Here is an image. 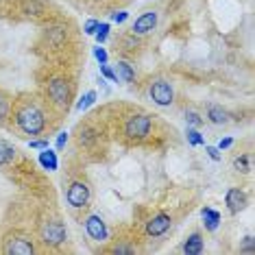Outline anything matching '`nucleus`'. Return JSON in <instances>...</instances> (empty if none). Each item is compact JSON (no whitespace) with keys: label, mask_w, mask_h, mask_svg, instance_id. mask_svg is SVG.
<instances>
[{"label":"nucleus","mask_w":255,"mask_h":255,"mask_svg":"<svg viewBox=\"0 0 255 255\" xmlns=\"http://www.w3.org/2000/svg\"><path fill=\"white\" fill-rule=\"evenodd\" d=\"M15 125L20 127L26 135H39L46 127V118L35 105H22L15 112Z\"/></svg>","instance_id":"nucleus-1"},{"label":"nucleus","mask_w":255,"mask_h":255,"mask_svg":"<svg viewBox=\"0 0 255 255\" xmlns=\"http://www.w3.org/2000/svg\"><path fill=\"white\" fill-rule=\"evenodd\" d=\"M150 116H144V114H137V116H131L125 125V133L127 137L131 140H144V137L150 133Z\"/></svg>","instance_id":"nucleus-2"},{"label":"nucleus","mask_w":255,"mask_h":255,"mask_svg":"<svg viewBox=\"0 0 255 255\" xmlns=\"http://www.w3.org/2000/svg\"><path fill=\"white\" fill-rule=\"evenodd\" d=\"M39 236H42L44 245H50V247H59L63 240H66V227L59 220H46L39 229Z\"/></svg>","instance_id":"nucleus-3"},{"label":"nucleus","mask_w":255,"mask_h":255,"mask_svg":"<svg viewBox=\"0 0 255 255\" xmlns=\"http://www.w3.org/2000/svg\"><path fill=\"white\" fill-rule=\"evenodd\" d=\"M150 98H153L159 107L172 105V98H175L172 85L168 83V81H164V79H157L153 85H150Z\"/></svg>","instance_id":"nucleus-4"},{"label":"nucleus","mask_w":255,"mask_h":255,"mask_svg":"<svg viewBox=\"0 0 255 255\" xmlns=\"http://www.w3.org/2000/svg\"><path fill=\"white\" fill-rule=\"evenodd\" d=\"M48 96L57 107H66L68 101H70V85H68V81L53 79L48 83Z\"/></svg>","instance_id":"nucleus-5"},{"label":"nucleus","mask_w":255,"mask_h":255,"mask_svg":"<svg viewBox=\"0 0 255 255\" xmlns=\"http://www.w3.org/2000/svg\"><path fill=\"white\" fill-rule=\"evenodd\" d=\"M66 199L72 207H85L90 203V188L83 181H74L66 192Z\"/></svg>","instance_id":"nucleus-6"},{"label":"nucleus","mask_w":255,"mask_h":255,"mask_svg":"<svg viewBox=\"0 0 255 255\" xmlns=\"http://www.w3.org/2000/svg\"><path fill=\"white\" fill-rule=\"evenodd\" d=\"M33 251V242L24 236H9L4 240V253L9 255H31Z\"/></svg>","instance_id":"nucleus-7"},{"label":"nucleus","mask_w":255,"mask_h":255,"mask_svg":"<svg viewBox=\"0 0 255 255\" xmlns=\"http://www.w3.org/2000/svg\"><path fill=\"white\" fill-rule=\"evenodd\" d=\"M85 231H88L90 238H92V240H96V242L107 240V236H109L107 225L103 223V218H101V216H96V214L85 220Z\"/></svg>","instance_id":"nucleus-8"},{"label":"nucleus","mask_w":255,"mask_h":255,"mask_svg":"<svg viewBox=\"0 0 255 255\" xmlns=\"http://www.w3.org/2000/svg\"><path fill=\"white\" fill-rule=\"evenodd\" d=\"M170 223H172V218L168 216V214H157V216L150 218L148 223H146V234L153 236V238L164 236L166 231L170 229Z\"/></svg>","instance_id":"nucleus-9"},{"label":"nucleus","mask_w":255,"mask_h":255,"mask_svg":"<svg viewBox=\"0 0 255 255\" xmlns=\"http://www.w3.org/2000/svg\"><path fill=\"white\" fill-rule=\"evenodd\" d=\"M225 203H227L231 214H238L247 207V194L240 188H229L227 194H225Z\"/></svg>","instance_id":"nucleus-10"},{"label":"nucleus","mask_w":255,"mask_h":255,"mask_svg":"<svg viewBox=\"0 0 255 255\" xmlns=\"http://www.w3.org/2000/svg\"><path fill=\"white\" fill-rule=\"evenodd\" d=\"M155 26H157V13H155V11H146V13H142L140 18L133 22V33L146 35V33H150Z\"/></svg>","instance_id":"nucleus-11"},{"label":"nucleus","mask_w":255,"mask_h":255,"mask_svg":"<svg viewBox=\"0 0 255 255\" xmlns=\"http://www.w3.org/2000/svg\"><path fill=\"white\" fill-rule=\"evenodd\" d=\"M39 166L44 168V170H48V172H55L57 168H59V159H57V153L55 150H50V146L48 148H42L39 150Z\"/></svg>","instance_id":"nucleus-12"},{"label":"nucleus","mask_w":255,"mask_h":255,"mask_svg":"<svg viewBox=\"0 0 255 255\" xmlns=\"http://www.w3.org/2000/svg\"><path fill=\"white\" fill-rule=\"evenodd\" d=\"M207 120H210L212 125H227L229 123V114L225 112L223 107H218V105H210L207 107Z\"/></svg>","instance_id":"nucleus-13"},{"label":"nucleus","mask_w":255,"mask_h":255,"mask_svg":"<svg viewBox=\"0 0 255 255\" xmlns=\"http://www.w3.org/2000/svg\"><path fill=\"white\" fill-rule=\"evenodd\" d=\"M201 216H203V225H205L210 231H216L218 225H220V214L212 207H203L201 210Z\"/></svg>","instance_id":"nucleus-14"},{"label":"nucleus","mask_w":255,"mask_h":255,"mask_svg":"<svg viewBox=\"0 0 255 255\" xmlns=\"http://www.w3.org/2000/svg\"><path fill=\"white\" fill-rule=\"evenodd\" d=\"M183 253H188V255H199V253H203V238L199 234H192L188 240H185Z\"/></svg>","instance_id":"nucleus-15"},{"label":"nucleus","mask_w":255,"mask_h":255,"mask_svg":"<svg viewBox=\"0 0 255 255\" xmlns=\"http://www.w3.org/2000/svg\"><path fill=\"white\" fill-rule=\"evenodd\" d=\"M15 153H18V150L11 146L7 140H0V166L11 164V161L15 159Z\"/></svg>","instance_id":"nucleus-16"},{"label":"nucleus","mask_w":255,"mask_h":255,"mask_svg":"<svg viewBox=\"0 0 255 255\" xmlns=\"http://www.w3.org/2000/svg\"><path fill=\"white\" fill-rule=\"evenodd\" d=\"M116 77H118V81H125V83H131L133 79H135V70L129 66L127 61H118V68H116Z\"/></svg>","instance_id":"nucleus-17"},{"label":"nucleus","mask_w":255,"mask_h":255,"mask_svg":"<svg viewBox=\"0 0 255 255\" xmlns=\"http://www.w3.org/2000/svg\"><path fill=\"white\" fill-rule=\"evenodd\" d=\"M94 103H96V92L90 90L88 94H85V96L77 103V112H85V109H90L92 105H94Z\"/></svg>","instance_id":"nucleus-18"},{"label":"nucleus","mask_w":255,"mask_h":255,"mask_svg":"<svg viewBox=\"0 0 255 255\" xmlns=\"http://www.w3.org/2000/svg\"><path fill=\"white\" fill-rule=\"evenodd\" d=\"M185 135H188V142L192 144V146H203V144H205V137H203L199 133V129H194V127H188V133H185Z\"/></svg>","instance_id":"nucleus-19"},{"label":"nucleus","mask_w":255,"mask_h":255,"mask_svg":"<svg viewBox=\"0 0 255 255\" xmlns=\"http://www.w3.org/2000/svg\"><path fill=\"white\" fill-rule=\"evenodd\" d=\"M109 26L107 22H98V28H96V33H94V37H96V42L98 44H105L107 42V37H109Z\"/></svg>","instance_id":"nucleus-20"},{"label":"nucleus","mask_w":255,"mask_h":255,"mask_svg":"<svg viewBox=\"0 0 255 255\" xmlns=\"http://www.w3.org/2000/svg\"><path fill=\"white\" fill-rule=\"evenodd\" d=\"M11 114V101L4 94H0V120H7Z\"/></svg>","instance_id":"nucleus-21"},{"label":"nucleus","mask_w":255,"mask_h":255,"mask_svg":"<svg viewBox=\"0 0 255 255\" xmlns=\"http://www.w3.org/2000/svg\"><path fill=\"white\" fill-rule=\"evenodd\" d=\"M234 168H236L238 172H249V170H251V164H249L247 155H242V157H236L234 159Z\"/></svg>","instance_id":"nucleus-22"},{"label":"nucleus","mask_w":255,"mask_h":255,"mask_svg":"<svg viewBox=\"0 0 255 255\" xmlns=\"http://www.w3.org/2000/svg\"><path fill=\"white\" fill-rule=\"evenodd\" d=\"M24 9L28 11V13H33V15L44 13V4H42V2H37V0H28V2L24 4Z\"/></svg>","instance_id":"nucleus-23"},{"label":"nucleus","mask_w":255,"mask_h":255,"mask_svg":"<svg viewBox=\"0 0 255 255\" xmlns=\"http://www.w3.org/2000/svg\"><path fill=\"white\" fill-rule=\"evenodd\" d=\"M185 120H188V127H194V129H199V127L203 125V118L196 112H188L185 114Z\"/></svg>","instance_id":"nucleus-24"},{"label":"nucleus","mask_w":255,"mask_h":255,"mask_svg":"<svg viewBox=\"0 0 255 255\" xmlns=\"http://www.w3.org/2000/svg\"><path fill=\"white\" fill-rule=\"evenodd\" d=\"M101 74H103V77H105V79L112 81V83H118V77H116V72H114L112 68L107 66V63H101Z\"/></svg>","instance_id":"nucleus-25"},{"label":"nucleus","mask_w":255,"mask_h":255,"mask_svg":"<svg viewBox=\"0 0 255 255\" xmlns=\"http://www.w3.org/2000/svg\"><path fill=\"white\" fill-rule=\"evenodd\" d=\"M94 57H96V61H98V63H107L109 57H107V50L103 48V44H98L96 48H94Z\"/></svg>","instance_id":"nucleus-26"},{"label":"nucleus","mask_w":255,"mask_h":255,"mask_svg":"<svg viewBox=\"0 0 255 255\" xmlns=\"http://www.w3.org/2000/svg\"><path fill=\"white\" fill-rule=\"evenodd\" d=\"M96 140V135H94V131H85V133H81V137H79V142L81 144H85V146H90L92 142Z\"/></svg>","instance_id":"nucleus-27"},{"label":"nucleus","mask_w":255,"mask_h":255,"mask_svg":"<svg viewBox=\"0 0 255 255\" xmlns=\"http://www.w3.org/2000/svg\"><path fill=\"white\" fill-rule=\"evenodd\" d=\"M127 18H129V13H127V11H114V13H112V20L116 22V24H123V22H127Z\"/></svg>","instance_id":"nucleus-28"},{"label":"nucleus","mask_w":255,"mask_h":255,"mask_svg":"<svg viewBox=\"0 0 255 255\" xmlns=\"http://www.w3.org/2000/svg\"><path fill=\"white\" fill-rule=\"evenodd\" d=\"M68 144V133L66 131H61L59 135H57V142H55V146H57V150H63V146Z\"/></svg>","instance_id":"nucleus-29"},{"label":"nucleus","mask_w":255,"mask_h":255,"mask_svg":"<svg viewBox=\"0 0 255 255\" xmlns=\"http://www.w3.org/2000/svg\"><path fill=\"white\" fill-rule=\"evenodd\" d=\"M96 28H98V20H88L85 22V26H83V31L88 33V35H94Z\"/></svg>","instance_id":"nucleus-30"},{"label":"nucleus","mask_w":255,"mask_h":255,"mask_svg":"<svg viewBox=\"0 0 255 255\" xmlns=\"http://www.w3.org/2000/svg\"><path fill=\"white\" fill-rule=\"evenodd\" d=\"M28 146L35 148V150H42V148H48V140H31Z\"/></svg>","instance_id":"nucleus-31"},{"label":"nucleus","mask_w":255,"mask_h":255,"mask_svg":"<svg viewBox=\"0 0 255 255\" xmlns=\"http://www.w3.org/2000/svg\"><path fill=\"white\" fill-rule=\"evenodd\" d=\"M205 153L210 155V159H214V161H220V150H218L216 146H205Z\"/></svg>","instance_id":"nucleus-32"},{"label":"nucleus","mask_w":255,"mask_h":255,"mask_svg":"<svg viewBox=\"0 0 255 255\" xmlns=\"http://www.w3.org/2000/svg\"><path fill=\"white\" fill-rule=\"evenodd\" d=\"M245 253H253V236H247L245 238V247H242Z\"/></svg>","instance_id":"nucleus-33"},{"label":"nucleus","mask_w":255,"mask_h":255,"mask_svg":"<svg viewBox=\"0 0 255 255\" xmlns=\"http://www.w3.org/2000/svg\"><path fill=\"white\" fill-rule=\"evenodd\" d=\"M231 144H234V140H231V137H223V140L218 142V146H216V148H218V150H225V148H229Z\"/></svg>","instance_id":"nucleus-34"},{"label":"nucleus","mask_w":255,"mask_h":255,"mask_svg":"<svg viewBox=\"0 0 255 255\" xmlns=\"http://www.w3.org/2000/svg\"><path fill=\"white\" fill-rule=\"evenodd\" d=\"M114 253H116V255H118V253H133V249H131V247H116Z\"/></svg>","instance_id":"nucleus-35"}]
</instances>
